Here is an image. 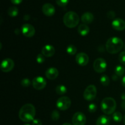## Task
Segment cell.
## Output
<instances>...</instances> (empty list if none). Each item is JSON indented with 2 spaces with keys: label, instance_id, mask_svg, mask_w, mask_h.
<instances>
[{
  "label": "cell",
  "instance_id": "1",
  "mask_svg": "<svg viewBox=\"0 0 125 125\" xmlns=\"http://www.w3.org/2000/svg\"><path fill=\"white\" fill-rule=\"evenodd\" d=\"M35 115V107L31 104L23 105L19 111L18 116L20 119L24 122H32Z\"/></svg>",
  "mask_w": 125,
  "mask_h": 125
},
{
  "label": "cell",
  "instance_id": "2",
  "mask_svg": "<svg viewBox=\"0 0 125 125\" xmlns=\"http://www.w3.org/2000/svg\"><path fill=\"white\" fill-rule=\"evenodd\" d=\"M123 47V40L117 37H113L109 39L106 44V48L107 52L113 54L120 52Z\"/></svg>",
  "mask_w": 125,
  "mask_h": 125
},
{
  "label": "cell",
  "instance_id": "3",
  "mask_svg": "<svg viewBox=\"0 0 125 125\" xmlns=\"http://www.w3.org/2000/svg\"><path fill=\"white\" fill-rule=\"evenodd\" d=\"M117 107L115 100L111 97H106L102 100L101 103V111L106 115L114 114Z\"/></svg>",
  "mask_w": 125,
  "mask_h": 125
},
{
  "label": "cell",
  "instance_id": "4",
  "mask_svg": "<svg viewBox=\"0 0 125 125\" xmlns=\"http://www.w3.org/2000/svg\"><path fill=\"white\" fill-rule=\"evenodd\" d=\"M63 21L65 25L69 28H75L79 22V15L76 12L70 11L64 15Z\"/></svg>",
  "mask_w": 125,
  "mask_h": 125
},
{
  "label": "cell",
  "instance_id": "5",
  "mask_svg": "<svg viewBox=\"0 0 125 125\" xmlns=\"http://www.w3.org/2000/svg\"><path fill=\"white\" fill-rule=\"evenodd\" d=\"M97 94V90L94 85H90L84 90L83 96L87 101H92L95 98Z\"/></svg>",
  "mask_w": 125,
  "mask_h": 125
},
{
  "label": "cell",
  "instance_id": "6",
  "mask_svg": "<svg viewBox=\"0 0 125 125\" xmlns=\"http://www.w3.org/2000/svg\"><path fill=\"white\" fill-rule=\"evenodd\" d=\"M70 99L67 96H62L59 98L56 102V106L61 111H66L70 108L71 106Z\"/></svg>",
  "mask_w": 125,
  "mask_h": 125
},
{
  "label": "cell",
  "instance_id": "7",
  "mask_svg": "<svg viewBox=\"0 0 125 125\" xmlns=\"http://www.w3.org/2000/svg\"><path fill=\"white\" fill-rule=\"evenodd\" d=\"M94 69L97 73H101L105 72L107 68V62L104 59L98 58L94 62Z\"/></svg>",
  "mask_w": 125,
  "mask_h": 125
},
{
  "label": "cell",
  "instance_id": "8",
  "mask_svg": "<svg viewBox=\"0 0 125 125\" xmlns=\"http://www.w3.org/2000/svg\"><path fill=\"white\" fill-rule=\"evenodd\" d=\"M86 120L85 115L81 112H76L72 118V123L73 125H85Z\"/></svg>",
  "mask_w": 125,
  "mask_h": 125
},
{
  "label": "cell",
  "instance_id": "9",
  "mask_svg": "<svg viewBox=\"0 0 125 125\" xmlns=\"http://www.w3.org/2000/svg\"><path fill=\"white\" fill-rule=\"evenodd\" d=\"M14 62L10 58H6L2 61L1 64V70L4 73H8L13 68Z\"/></svg>",
  "mask_w": 125,
  "mask_h": 125
},
{
  "label": "cell",
  "instance_id": "10",
  "mask_svg": "<svg viewBox=\"0 0 125 125\" xmlns=\"http://www.w3.org/2000/svg\"><path fill=\"white\" fill-rule=\"evenodd\" d=\"M21 31L23 35L26 37H32L34 36L35 32L34 27L28 23L23 24L21 28Z\"/></svg>",
  "mask_w": 125,
  "mask_h": 125
},
{
  "label": "cell",
  "instance_id": "11",
  "mask_svg": "<svg viewBox=\"0 0 125 125\" xmlns=\"http://www.w3.org/2000/svg\"><path fill=\"white\" fill-rule=\"evenodd\" d=\"M32 86L36 90L43 89L46 85V81L45 78L42 76H37L33 79Z\"/></svg>",
  "mask_w": 125,
  "mask_h": 125
},
{
  "label": "cell",
  "instance_id": "12",
  "mask_svg": "<svg viewBox=\"0 0 125 125\" xmlns=\"http://www.w3.org/2000/svg\"><path fill=\"white\" fill-rule=\"evenodd\" d=\"M76 61L79 65H87L89 61V56L85 52H79L76 56Z\"/></svg>",
  "mask_w": 125,
  "mask_h": 125
},
{
  "label": "cell",
  "instance_id": "13",
  "mask_svg": "<svg viewBox=\"0 0 125 125\" xmlns=\"http://www.w3.org/2000/svg\"><path fill=\"white\" fill-rule=\"evenodd\" d=\"M42 12L47 17H51L54 15L56 9L52 4L50 3H46L43 5Z\"/></svg>",
  "mask_w": 125,
  "mask_h": 125
},
{
  "label": "cell",
  "instance_id": "14",
  "mask_svg": "<svg viewBox=\"0 0 125 125\" xmlns=\"http://www.w3.org/2000/svg\"><path fill=\"white\" fill-rule=\"evenodd\" d=\"M112 26L116 31H123L125 29V21L121 18H116L112 21Z\"/></svg>",
  "mask_w": 125,
  "mask_h": 125
},
{
  "label": "cell",
  "instance_id": "15",
  "mask_svg": "<svg viewBox=\"0 0 125 125\" xmlns=\"http://www.w3.org/2000/svg\"><path fill=\"white\" fill-rule=\"evenodd\" d=\"M42 53L44 56L47 57H52L55 53V48L53 46L46 45L43 46L42 50Z\"/></svg>",
  "mask_w": 125,
  "mask_h": 125
},
{
  "label": "cell",
  "instance_id": "16",
  "mask_svg": "<svg viewBox=\"0 0 125 125\" xmlns=\"http://www.w3.org/2000/svg\"><path fill=\"white\" fill-rule=\"evenodd\" d=\"M45 76L48 79L51 80L56 79L59 76L58 70L54 67H50L45 72Z\"/></svg>",
  "mask_w": 125,
  "mask_h": 125
},
{
  "label": "cell",
  "instance_id": "17",
  "mask_svg": "<svg viewBox=\"0 0 125 125\" xmlns=\"http://www.w3.org/2000/svg\"><path fill=\"white\" fill-rule=\"evenodd\" d=\"M94 16L91 12H87L81 16V21L84 24H90L94 21Z\"/></svg>",
  "mask_w": 125,
  "mask_h": 125
},
{
  "label": "cell",
  "instance_id": "18",
  "mask_svg": "<svg viewBox=\"0 0 125 125\" xmlns=\"http://www.w3.org/2000/svg\"><path fill=\"white\" fill-rule=\"evenodd\" d=\"M90 29L89 26L85 24H81L78 29V32L82 36H85L89 33Z\"/></svg>",
  "mask_w": 125,
  "mask_h": 125
},
{
  "label": "cell",
  "instance_id": "19",
  "mask_svg": "<svg viewBox=\"0 0 125 125\" xmlns=\"http://www.w3.org/2000/svg\"><path fill=\"white\" fill-rule=\"evenodd\" d=\"M110 118L106 115H101L96 120V125H109Z\"/></svg>",
  "mask_w": 125,
  "mask_h": 125
},
{
  "label": "cell",
  "instance_id": "20",
  "mask_svg": "<svg viewBox=\"0 0 125 125\" xmlns=\"http://www.w3.org/2000/svg\"><path fill=\"white\" fill-rule=\"evenodd\" d=\"M7 13L11 17H16L18 14V9L15 6H12L9 8Z\"/></svg>",
  "mask_w": 125,
  "mask_h": 125
},
{
  "label": "cell",
  "instance_id": "21",
  "mask_svg": "<svg viewBox=\"0 0 125 125\" xmlns=\"http://www.w3.org/2000/svg\"><path fill=\"white\" fill-rule=\"evenodd\" d=\"M56 92L59 95H63L66 94L67 92V89L66 87L63 85H57L56 88Z\"/></svg>",
  "mask_w": 125,
  "mask_h": 125
},
{
  "label": "cell",
  "instance_id": "22",
  "mask_svg": "<svg viewBox=\"0 0 125 125\" xmlns=\"http://www.w3.org/2000/svg\"><path fill=\"white\" fill-rule=\"evenodd\" d=\"M112 118H113L114 121L117 123L122 122L123 118V115H122V113L120 112H115L114 113L112 114Z\"/></svg>",
  "mask_w": 125,
  "mask_h": 125
},
{
  "label": "cell",
  "instance_id": "23",
  "mask_svg": "<svg viewBox=\"0 0 125 125\" xmlns=\"http://www.w3.org/2000/svg\"><path fill=\"white\" fill-rule=\"evenodd\" d=\"M125 72V70L124 67L122 65H117L115 67V74H117L118 76H122L124 74Z\"/></svg>",
  "mask_w": 125,
  "mask_h": 125
},
{
  "label": "cell",
  "instance_id": "24",
  "mask_svg": "<svg viewBox=\"0 0 125 125\" xmlns=\"http://www.w3.org/2000/svg\"><path fill=\"white\" fill-rule=\"evenodd\" d=\"M67 52L70 55H74L77 52V48L74 45H70L67 48Z\"/></svg>",
  "mask_w": 125,
  "mask_h": 125
},
{
  "label": "cell",
  "instance_id": "25",
  "mask_svg": "<svg viewBox=\"0 0 125 125\" xmlns=\"http://www.w3.org/2000/svg\"><path fill=\"white\" fill-rule=\"evenodd\" d=\"M100 82H101V84L103 85H104V86H107L110 83V79L109 78L108 76L106 75V74L103 75L101 77V79H100Z\"/></svg>",
  "mask_w": 125,
  "mask_h": 125
},
{
  "label": "cell",
  "instance_id": "26",
  "mask_svg": "<svg viewBox=\"0 0 125 125\" xmlns=\"http://www.w3.org/2000/svg\"><path fill=\"white\" fill-rule=\"evenodd\" d=\"M59 112L57 110H54V111H52V114H51V118H52V120L57 121V120H59Z\"/></svg>",
  "mask_w": 125,
  "mask_h": 125
},
{
  "label": "cell",
  "instance_id": "27",
  "mask_svg": "<svg viewBox=\"0 0 125 125\" xmlns=\"http://www.w3.org/2000/svg\"><path fill=\"white\" fill-rule=\"evenodd\" d=\"M96 109H97V106L95 104L91 103L89 105L88 110H89V112H90V113H94V112H96Z\"/></svg>",
  "mask_w": 125,
  "mask_h": 125
},
{
  "label": "cell",
  "instance_id": "28",
  "mask_svg": "<svg viewBox=\"0 0 125 125\" xmlns=\"http://www.w3.org/2000/svg\"><path fill=\"white\" fill-rule=\"evenodd\" d=\"M56 3L61 7H65L69 2V0H56Z\"/></svg>",
  "mask_w": 125,
  "mask_h": 125
},
{
  "label": "cell",
  "instance_id": "29",
  "mask_svg": "<svg viewBox=\"0 0 125 125\" xmlns=\"http://www.w3.org/2000/svg\"><path fill=\"white\" fill-rule=\"evenodd\" d=\"M21 84L24 87H28L31 84V81L28 78H24L21 82Z\"/></svg>",
  "mask_w": 125,
  "mask_h": 125
},
{
  "label": "cell",
  "instance_id": "30",
  "mask_svg": "<svg viewBox=\"0 0 125 125\" xmlns=\"http://www.w3.org/2000/svg\"><path fill=\"white\" fill-rule=\"evenodd\" d=\"M37 62L38 63H43L44 62H45V56L42 54H39L37 55Z\"/></svg>",
  "mask_w": 125,
  "mask_h": 125
},
{
  "label": "cell",
  "instance_id": "31",
  "mask_svg": "<svg viewBox=\"0 0 125 125\" xmlns=\"http://www.w3.org/2000/svg\"><path fill=\"white\" fill-rule=\"evenodd\" d=\"M118 59L120 63L125 65V51H123L120 54Z\"/></svg>",
  "mask_w": 125,
  "mask_h": 125
},
{
  "label": "cell",
  "instance_id": "32",
  "mask_svg": "<svg viewBox=\"0 0 125 125\" xmlns=\"http://www.w3.org/2000/svg\"><path fill=\"white\" fill-rule=\"evenodd\" d=\"M107 16L109 19H114L115 17V13L112 10L109 11L107 13Z\"/></svg>",
  "mask_w": 125,
  "mask_h": 125
},
{
  "label": "cell",
  "instance_id": "33",
  "mask_svg": "<svg viewBox=\"0 0 125 125\" xmlns=\"http://www.w3.org/2000/svg\"><path fill=\"white\" fill-rule=\"evenodd\" d=\"M32 125H42V122L39 119H34L32 121Z\"/></svg>",
  "mask_w": 125,
  "mask_h": 125
},
{
  "label": "cell",
  "instance_id": "34",
  "mask_svg": "<svg viewBox=\"0 0 125 125\" xmlns=\"http://www.w3.org/2000/svg\"><path fill=\"white\" fill-rule=\"evenodd\" d=\"M11 2L13 4H15V5H18L20 4L22 2L23 0H10Z\"/></svg>",
  "mask_w": 125,
  "mask_h": 125
},
{
  "label": "cell",
  "instance_id": "35",
  "mask_svg": "<svg viewBox=\"0 0 125 125\" xmlns=\"http://www.w3.org/2000/svg\"><path fill=\"white\" fill-rule=\"evenodd\" d=\"M122 84L124 87H125V76L122 78Z\"/></svg>",
  "mask_w": 125,
  "mask_h": 125
},
{
  "label": "cell",
  "instance_id": "36",
  "mask_svg": "<svg viewBox=\"0 0 125 125\" xmlns=\"http://www.w3.org/2000/svg\"><path fill=\"white\" fill-rule=\"evenodd\" d=\"M121 98L123 101H125V92L122 93V95H121Z\"/></svg>",
  "mask_w": 125,
  "mask_h": 125
},
{
  "label": "cell",
  "instance_id": "37",
  "mask_svg": "<svg viewBox=\"0 0 125 125\" xmlns=\"http://www.w3.org/2000/svg\"><path fill=\"white\" fill-rule=\"evenodd\" d=\"M112 79H113L114 81H117V79H118V77H117V74H114V75H112Z\"/></svg>",
  "mask_w": 125,
  "mask_h": 125
},
{
  "label": "cell",
  "instance_id": "38",
  "mask_svg": "<svg viewBox=\"0 0 125 125\" xmlns=\"http://www.w3.org/2000/svg\"><path fill=\"white\" fill-rule=\"evenodd\" d=\"M121 106H122V108L123 109V110H125V101H123V102L122 103Z\"/></svg>",
  "mask_w": 125,
  "mask_h": 125
},
{
  "label": "cell",
  "instance_id": "39",
  "mask_svg": "<svg viewBox=\"0 0 125 125\" xmlns=\"http://www.w3.org/2000/svg\"><path fill=\"white\" fill-rule=\"evenodd\" d=\"M29 18H30V17H29V15H25L24 17V19L25 20H28L29 19Z\"/></svg>",
  "mask_w": 125,
  "mask_h": 125
},
{
  "label": "cell",
  "instance_id": "40",
  "mask_svg": "<svg viewBox=\"0 0 125 125\" xmlns=\"http://www.w3.org/2000/svg\"><path fill=\"white\" fill-rule=\"evenodd\" d=\"M20 30L18 29H16L15 31V33H16L17 34H18L20 33Z\"/></svg>",
  "mask_w": 125,
  "mask_h": 125
},
{
  "label": "cell",
  "instance_id": "41",
  "mask_svg": "<svg viewBox=\"0 0 125 125\" xmlns=\"http://www.w3.org/2000/svg\"><path fill=\"white\" fill-rule=\"evenodd\" d=\"M71 125L70 123H63V125Z\"/></svg>",
  "mask_w": 125,
  "mask_h": 125
},
{
  "label": "cell",
  "instance_id": "42",
  "mask_svg": "<svg viewBox=\"0 0 125 125\" xmlns=\"http://www.w3.org/2000/svg\"><path fill=\"white\" fill-rule=\"evenodd\" d=\"M123 123H124V124L125 125V115L124 117H123Z\"/></svg>",
  "mask_w": 125,
  "mask_h": 125
},
{
  "label": "cell",
  "instance_id": "43",
  "mask_svg": "<svg viewBox=\"0 0 125 125\" xmlns=\"http://www.w3.org/2000/svg\"><path fill=\"white\" fill-rule=\"evenodd\" d=\"M29 125V124H25V125Z\"/></svg>",
  "mask_w": 125,
  "mask_h": 125
},
{
  "label": "cell",
  "instance_id": "44",
  "mask_svg": "<svg viewBox=\"0 0 125 125\" xmlns=\"http://www.w3.org/2000/svg\"></svg>",
  "mask_w": 125,
  "mask_h": 125
}]
</instances>
